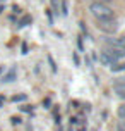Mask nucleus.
<instances>
[{
	"label": "nucleus",
	"mask_w": 125,
	"mask_h": 131,
	"mask_svg": "<svg viewBox=\"0 0 125 131\" xmlns=\"http://www.w3.org/2000/svg\"><path fill=\"white\" fill-rule=\"evenodd\" d=\"M26 95H14L12 97V102H24V100H26Z\"/></svg>",
	"instance_id": "6e6552de"
},
{
	"label": "nucleus",
	"mask_w": 125,
	"mask_h": 131,
	"mask_svg": "<svg viewBox=\"0 0 125 131\" xmlns=\"http://www.w3.org/2000/svg\"><path fill=\"white\" fill-rule=\"evenodd\" d=\"M27 23H31V17H29V16H26V17H22V19H21L19 26H26Z\"/></svg>",
	"instance_id": "1a4fd4ad"
},
{
	"label": "nucleus",
	"mask_w": 125,
	"mask_h": 131,
	"mask_svg": "<svg viewBox=\"0 0 125 131\" xmlns=\"http://www.w3.org/2000/svg\"><path fill=\"white\" fill-rule=\"evenodd\" d=\"M117 114H118V117H120V119H125V104H122V105L118 107Z\"/></svg>",
	"instance_id": "0eeeda50"
},
{
	"label": "nucleus",
	"mask_w": 125,
	"mask_h": 131,
	"mask_svg": "<svg viewBox=\"0 0 125 131\" xmlns=\"http://www.w3.org/2000/svg\"><path fill=\"white\" fill-rule=\"evenodd\" d=\"M15 76H17V72H15V69H10V71L7 72V74H4V78H2V83H12L14 79H15Z\"/></svg>",
	"instance_id": "423d86ee"
},
{
	"label": "nucleus",
	"mask_w": 125,
	"mask_h": 131,
	"mask_svg": "<svg viewBox=\"0 0 125 131\" xmlns=\"http://www.w3.org/2000/svg\"><path fill=\"white\" fill-rule=\"evenodd\" d=\"M4 102H5V97H4V95H0V107H2V104H4Z\"/></svg>",
	"instance_id": "2eb2a0df"
},
{
	"label": "nucleus",
	"mask_w": 125,
	"mask_h": 131,
	"mask_svg": "<svg viewBox=\"0 0 125 131\" xmlns=\"http://www.w3.org/2000/svg\"><path fill=\"white\" fill-rule=\"evenodd\" d=\"M91 14L96 17V21H108V19H115V12L112 7H108L105 2H92L89 5Z\"/></svg>",
	"instance_id": "f257e3e1"
},
{
	"label": "nucleus",
	"mask_w": 125,
	"mask_h": 131,
	"mask_svg": "<svg viewBox=\"0 0 125 131\" xmlns=\"http://www.w3.org/2000/svg\"><path fill=\"white\" fill-rule=\"evenodd\" d=\"M99 24L98 26L103 29V31H106V33H113L115 29H117V21L115 19H108V21H98Z\"/></svg>",
	"instance_id": "7ed1b4c3"
},
{
	"label": "nucleus",
	"mask_w": 125,
	"mask_h": 131,
	"mask_svg": "<svg viewBox=\"0 0 125 131\" xmlns=\"http://www.w3.org/2000/svg\"><path fill=\"white\" fill-rule=\"evenodd\" d=\"M98 60H99V62H101L103 66H106V67H112V66L117 64V60L113 59V57H112V55H110L108 52H106V50H105V52H99Z\"/></svg>",
	"instance_id": "f03ea898"
},
{
	"label": "nucleus",
	"mask_w": 125,
	"mask_h": 131,
	"mask_svg": "<svg viewBox=\"0 0 125 131\" xmlns=\"http://www.w3.org/2000/svg\"><path fill=\"white\" fill-rule=\"evenodd\" d=\"M117 131H125V119H122L118 123V126H117Z\"/></svg>",
	"instance_id": "9d476101"
},
{
	"label": "nucleus",
	"mask_w": 125,
	"mask_h": 131,
	"mask_svg": "<svg viewBox=\"0 0 125 131\" xmlns=\"http://www.w3.org/2000/svg\"><path fill=\"white\" fill-rule=\"evenodd\" d=\"M108 45H110V47H120V48H125V36L108 40Z\"/></svg>",
	"instance_id": "39448f33"
},
{
	"label": "nucleus",
	"mask_w": 125,
	"mask_h": 131,
	"mask_svg": "<svg viewBox=\"0 0 125 131\" xmlns=\"http://www.w3.org/2000/svg\"><path fill=\"white\" fill-rule=\"evenodd\" d=\"M48 62H50V66H52V71L55 72V71H57V66H55V62H53L52 57H48Z\"/></svg>",
	"instance_id": "f8f14e48"
},
{
	"label": "nucleus",
	"mask_w": 125,
	"mask_h": 131,
	"mask_svg": "<svg viewBox=\"0 0 125 131\" xmlns=\"http://www.w3.org/2000/svg\"><path fill=\"white\" fill-rule=\"evenodd\" d=\"M52 4H53V9H55V12H58V2H57V0H52Z\"/></svg>",
	"instance_id": "ddd939ff"
},
{
	"label": "nucleus",
	"mask_w": 125,
	"mask_h": 131,
	"mask_svg": "<svg viewBox=\"0 0 125 131\" xmlns=\"http://www.w3.org/2000/svg\"><path fill=\"white\" fill-rule=\"evenodd\" d=\"M113 90H115V93H117L120 98H125V79L123 81H117V83L113 85Z\"/></svg>",
	"instance_id": "20e7f679"
},
{
	"label": "nucleus",
	"mask_w": 125,
	"mask_h": 131,
	"mask_svg": "<svg viewBox=\"0 0 125 131\" xmlns=\"http://www.w3.org/2000/svg\"><path fill=\"white\" fill-rule=\"evenodd\" d=\"M10 123H12L14 126H15V124H21V117H15V116H14V117H10Z\"/></svg>",
	"instance_id": "9b49d317"
},
{
	"label": "nucleus",
	"mask_w": 125,
	"mask_h": 131,
	"mask_svg": "<svg viewBox=\"0 0 125 131\" xmlns=\"http://www.w3.org/2000/svg\"><path fill=\"white\" fill-rule=\"evenodd\" d=\"M21 109H22L24 112H31L33 111V107H29V105H24V107H21Z\"/></svg>",
	"instance_id": "4468645a"
}]
</instances>
